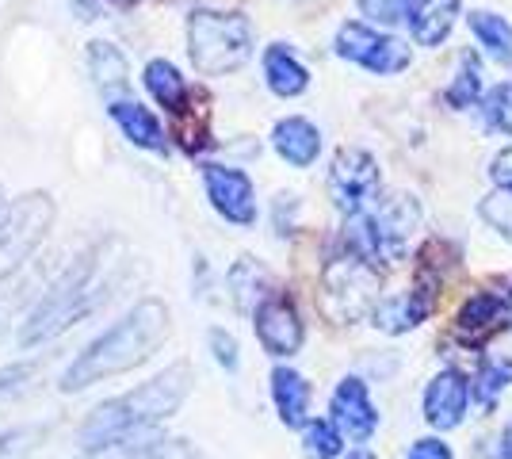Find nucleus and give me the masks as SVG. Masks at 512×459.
I'll return each instance as SVG.
<instances>
[{"label":"nucleus","mask_w":512,"mask_h":459,"mask_svg":"<svg viewBox=\"0 0 512 459\" xmlns=\"http://www.w3.org/2000/svg\"><path fill=\"white\" fill-rule=\"evenodd\" d=\"M501 459H512V425L505 429V444H501Z\"/></svg>","instance_id":"obj_37"},{"label":"nucleus","mask_w":512,"mask_h":459,"mask_svg":"<svg viewBox=\"0 0 512 459\" xmlns=\"http://www.w3.org/2000/svg\"><path fill=\"white\" fill-rule=\"evenodd\" d=\"M428 314H432V299H425L417 287L406 291V295H390L383 303L375 306V326L383 329V333H409V329H417L425 322Z\"/></svg>","instance_id":"obj_18"},{"label":"nucleus","mask_w":512,"mask_h":459,"mask_svg":"<svg viewBox=\"0 0 512 459\" xmlns=\"http://www.w3.org/2000/svg\"><path fill=\"white\" fill-rule=\"evenodd\" d=\"M337 54H341L344 62H356V66L371 69L379 77H394V73L409 69V62H413L406 43H398L394 35H383L379 27L360 20L341 23V31H337Z\"/></svg>","instance_id":"obj_8"},{"label":"nucleus","mask_w":512,"mask_h":459,"mask_svg":"<svg viewBox=\"0 0 512 459\" xmlns=\"http://www.w3.org/2000/svg\"><path fill=\"white\" fill-rule=\"evenodd\" d=\"M169 306L161 299H142L138 306H130L127 314L104 329L92 345H88L62 375V391H85L92 383H104L111 375H123L138 364H146L153 352L169 341Z\"/></svg>","instance_id":"obj_1"},{"label":"nucleus","mask_w":512,"mask_h":459,"mask_svg":"<svg viewBox=\"0 0 512 459\" xmlns=\"http://www.w3.org/2000/svg\"><path fill=\"white\" fill-rule=\"evenodd\" d=\"M379 284H383L379 280V264L363 261L360 253L348 249L341 257H333L321 272V314H329L337 326L363 322L367 314H375V306L383 303Z\"/></svg>","instance_id":"obj_5"},{"label":"nucleus","mask_w":512,"mask_h":459,"mask_svg":"<svg viewBox=\"0 0 512 459\" xmlns=\"http://www.w3.org/2000/svg\"><path fill=\"white\" fill-rule=\"evenodd\" d=\"M39 437H43L39 425H20V429L0 433V459H27L31 452H35Z\"/></svg>","instance_id":"obj_29"},{"label":"nucleus","mask_w":512,"mask_h":459,"mask_svg":"<svg viewBox=\"0 0 512 459\" xmlns=\"http://www.w3.org/2000/svg\"><path fill=\"white\" fill-rule=\"evenodd\" d=\"M344 448V433L333 421H306V452L314 459H337Z\"/></svg>","instance_id":"obj_27"},{"label":"nucleus","mask_w":512,"mask_h":459,"mask_svg":"<svg viewBox=\"0 0 512 459\" xmlns=\"http://www.w3.org/2000/svg\"><path fill=\"white\" fill-rule=\"evenodd\" d=\"M127 4H138V0H127Z\"/></svg>","instance_id":"obj_40"},{"label":"nucleus","mask_w":512,"mask_h":459,"mask_svg":"<svg viewBox=\"0 0 512 459\" xmlns=\"http://www.w3.org/2000/svg\"><path fill=\"white\" fill-rule=\"evenodd\" d=\"M264 81H268V88H272L276 96L291 100V96H302V92L310 88V73H306V66H302L287 46L272 43L264 50Z\"/></svg>","instance_id":"obj_17"},{"label":"nucleus","mask_w":512,"mask_h":459,"mask_svg":"<svg viewBox=\"0 0 512 459\" xmlns=\"http://www.w3.org/2000/svg\"><path fill=\"white\" fill-rule=\"evenodd\" d=\"M482 215L512 241V192H501V196L486 199V203H482Z\"/></svg>","instance_id":"obj_32"},{"label":"nucleus","mask_w":512,"mask_h":459,"mask_svg":"<svg viewBox=\"0 0 512 459\" xmlns=\"http://www.w3.org/2000/svg\"><path fill=\"white\" fill-rule=\"evenodd\" d=\"M344 459H375V456H371L367 448H356V452H348V456H344Z\"/></svg>","instance_id":"obj_38"},{"label":"nucleus","mask_w":512,"mask_h":459,"mask_svg":"<svg viewBox=\"0 0 512 459\" xmlns=\"http://www.w3.org/2000/svg\"><path fill=\"white\" fill-rule=\"evenodd\" d=\"M383 192V176H379V161L360 146H344L337 150L333 165H329V196L337 203L344 219L371 211V203Z\"/></svg>","instance_id":"obj_7"},{"label":"nucleus","mask_w":512,"mask_h":459,"mask_svg":"<svg viewBox=\"0 0 512 459\" xmlns=\"http://www.w3.org/2000/svg\"><path fill=\"white\" fill-rule=\"evenodd\" d=\"M153 444H157V437H153V433H138V437H123V440H111V444H96V448H88L81 459H142Z\"/></svg>","instance_id":"obj_28"},{"label":"nucleus","mask_w":512,"mask_h":459,"mask_svg":"<svg viewBox=\"0 0 512 459\" xmlns=\"http://www.w3.org/2000/svg\"><path fill=\"white\" fill-rule=\"evenodd\" d=\"M490 176H493V184H497L501 192H512V146L493 157Z\"/></svg>","instance_id":"obj_36"},{"label":"nucleus","mask_w":512,"mask_h":459,"mask_svg":"<svg viewBox=\"0 0 512 459\" xmlns=\"http://www.w3.org/2000/svg\"><path fill=\"white\" fill-rule=\"evenodd\" d=\"M142 81H146L153 100L169 111H184L188 96H192V88L180 77V69L172 66V62H165V58H153L150 66H146V77H142Z\"/></svg>","instance_id":"obj_21"},{"label":"nucleus","mask_w":512,"mask_h":459,"mask_svg":"<svg viewBox=\"0 0 512 459\" xmlns=\"http://www.w3.org/2000/svg\"><path fill=\"white\" fill-rule=\"evenodd\" d=\"M111 119L119 123V131L127 134L134 146H142V150L150 153H165V146H169V138H165V127L157 123V115H153L150 108H142L138 100H111Z\"/></svg>","instance_id":"obj_16"},{"label":"nucleus","mask_w":512,"mask_h":459,"mask_svg":"<svg viewBox=\"0 0 512 459\" xmlns=\"http://www.w3.org/2000/svg\"><path fill=\"white\" fill-rule=\"evenodd\" d=\"M478 96H482V62H478L474 50H467V54L459 58V73L451 77V85H448V104L455 111H467L478 104Z\"/></svg>","instance_id":"obj_24"},{"label":"nucleus","mask_w":512,"mask_h":459,"mask_svg":"<svg viewBox=\"0 0 512 459\" xmlns=\"http://www.w3.org/2000/svg\"><path fill=\"white\" fill-rule=\"evenodd\" d=\"M470 31L482 43V50L490 54L493 62L512 69V23L497 12H470Z\"/></svg>","instance_id":"obj_22"},{"label":"nucleus","mask_w":512,"mask_h":459,"mask_svg":"<svg viewBox=\"0 0 512 459\" xmlns=\"http://www.w3.org/2000/svg\"><path fill=\"white\" fill-rule=\"evenodd\" d=\"M409 4L413 0H360V12L371 23H383V27H394L409 16Z\"/></svg>","instance_id":"obj_30"},{"label":"nucleus","mask_w":512,"mask_h":459,"mask_svg":"<svg viewBox=\"0 0 512 459\" xmlns=\"http://www.w3.org/2000/svg\"><path fill=\"white\" fill-rule=\"evenodd\" d=\"M486 115H490L493 127H501L505 134H512V81L497 85L486 100Z\"/></svg>","instance_id":"obj_31"},{"label":"nucleus","mask_w":512,"mask_h":459,"mask_svg":"<svg viewBox=\"0 0 512 459\" xmlns=\"http://www.w3.org/2000/svg\"><path fill=\"white\" fill-rule=\"evenodd\" d=\"M329 410H333V425L348 440H367L379 429V410H375V402L367 394V383L356 379V375H344L341 383H337Z\"/></svg>","instance_id":"obj_12"},{"label":"nucleus","mask_w":512,"mask_h":459,"mask_svg":"<svg viewBox=\"0 0 512 459\" xmlns=\"http://www.w3.org/2000/svg\"><path fill=\"white\" fill-rule=\"evenodd\" d=\"M88 69H92L96 85L104 88V92H119V88H127V58L119 54V46L92 43V50H88Z\"/></svg>","instance_id":"obj_23"},{"label":"nucleus","mask_w":512,"mask_h":459,"mask_svg":"<svg viewBox=\"0 0 512 459\" xmlns=\"http://www.w3.org/2000/svg\"><path fill=\"white\" fill-rule=\"evenodd\" d=\"M100 268H104V264H100V249H92L81 261H73V268L43 295V303L27 314V322H23V329H20L23 349L54 341L58 333H65L73 322H81L88 310L104 299L107 280L100 276Z\"/></svg>","instance_id":"obj_3"},{"label":"nucleus","mask_w":512,"mask_h":459,"mask_svg":"<svg viewBox=\"0 0 512 459\" xmlns=\"http://www.w3.org/2000/svg\"><path fill=\"white\" fill-rule=\"evenodd\" d=\"M35 375H39V364H31V360L0 368V414H4L12 402H20L23 394L31 391V379H35Z\"/></svg>","instance_id":"obj_26"},{"label":"nucleus","mask_w":512,"mask_h":459,"mask_svg":"<svg viewBox=\"0 0 512 459\" xmlns=\"http://www.w3.org/2000/svg\"><path fill=\"white\" fill-rule=\"evenodd\" d=\"M406 459H455V456H451V448L444 444V440L425 437V440H417V444L409 448Z\"/></svg>","instance_id":"obj_35"},{"label":"nucleus","mask_w":512,"mask_h":459,"mask_svg":"<svg viewBox=\"0 0 512 459\" xmlns=\"http://www.w3.org/2000/svg\"><path fill=\"white\" fill-rule=\"evenodd\" d=\"M230 295L245 314H256V306L272 295V276L253 261V257H241L230 268Z\"/></svg>","instance_id":"obj_20"},{"label":"nucleus","mask_w":512,"mask_h":459,"mask_svg":"<svg viewBox=\"0 0 512 459\" xmlns=\"http://www.w3.org/2000/svg\"><path fill=\"white\" fill-rule=\"evenodd\" d=\"M512 383V360H497V356H486L482 360V368L474 375V398L482 402V406H493L497 402V394L505 391Z\"/></svg>","instance_id":"obj_25"},{"label":"nucleus","mask_w":512,"mask_h":459,"mask_svg":"<svg viewBox=\"0 0 512 459\" xmlns=\"http://www.w3.org/2000/svg\"><path fill=\"white\" fill-rule=\"evenodd\" d=\"M470 383L463 372H440L432 383H428L425 391V421L432 429H440V433H448L455 425H463V417H467V406H470Z\"/></svg>","instance_id":"obj_13"},{"label":"nucleus","mask_w":512,"mask_h":459,"mask_svg":"<svg viewBox=\"0 0 512 459\" xmlns=\"http://www.w3.org/2000/svg\"><path fill=\"white\" fill-rule=\"evenodd\" d=\"M272 398H276V410L283 425H306L310 414V383L291 368H276L272 372Z\"/></svg>","instance_id":"obj_19"},{"label":"nucleus","mask_w":512,"mask_h":459,"mask_svg":"<svg viewBox=\"0 0 512 459\" xmlns=\"http://www.w3.org/2000/svg\"><path fill=\"white\" fill-rule=\"evenodd\" d=\"M81 4H96V0H81Z\"/></svg>","instance_id":"obj_39"},{"label":"nucleus","mask_w":512,"mask_h":459,"mask_svg":"<svg viewBox=\"0 0 512 459\" xmlns=\"http://www.w3.org/2000/svg\"><path fill=\"white\" fill-rule=\"evenodd\" d=\"M142 459H203V456L195 452L192 444H184V440H157Z\"/></svg>","instance_id":"obj_34"},{"label":"nucleus","mask_w":512,"mask_h":459,"mask_svg":"<svg viewBox=\"0 0 512 459\" xmlns=\"http://www.w3.org/2000/svg\"><path fill=\"white\" fill-rule=\"evenodd\" d=\"M203 188L211 207L234 226H253L256 222V192L253 180L241 169H226V165H203Z\"/></svg>","instance_id":"obj_10"},{"label":"nucleus","mask_w":512,"mask_h":459,"mask_svg":"<svg viewBox=\"0 0 512 459\" xmlns=\"http://www.w3.org/2000/svg\"><path fill=\"white\" fill-rule=\"evenodd\" d=\"M188 391H192V368L188 364H172L161 375H153L150 383H142V387L96 406L88 414L85 429H81V444L96 448V444L150 433L157 421H165V417H172L184 406Z\"/></svg>","instance_id":"obj_2"},{"label":"nucleus","mask_w":512,"mask_h":459,"mask_svg":"<svg viewBox=\"0 0 512 459\" xmlns=\"http://www.w3.org/2000/svg\"><path fill=\"white\" fill-rule=\"evenodd\" d=\"M54 222V203L46 192H31L20 196L12 207L0 211V280L12 276V268H20L31 249L46 238Z\"/></svg>","instance_id":"obj_6"},{"label":"nucleus","mask_w":512,"mask_h":459,"mask_svg":"<svg viewBox=\"0 0 512 459\" xmlns=\"http://www.w3.org/2000/svg\"><path fill=\"white\" fill-rule=\"evenodd\" d=\"M272 146H276V153L287 161V165L306 169V165H314V161H318L321 134L310 119L291 115V119H279L276 123V131H272Z\"/></svg>","instance_id":"obj_15"},{"label":"nucleus","mask_w":512,"mask_h":459,"mask_svg":"<svg viewBox=\"0 0 512 459\" xmlns=\"http://www.w3.org/2000/svg\"><path fill=\"white\" fill-rule=\"evenodd\" d=\"M459 4L463 0H413L406 16L409 35L421 46H440L451 35V27H455Z\"/></svg>","instance_id":"obj_14"},{"label":"nucleus","mask_w":512,"mask_h":459,"mask_svg":"<svg viewBox=\"0 0 512 459\" xmlns=\"http://www.w3.org/2000/svg\"><path fill=\"white\" fill-rule=\"evenodd\" d=\"M188 54L203 77H222L249 62L253 54V23L237 12H192L188 20Z\"/></svg>","instance_id":"obj_4"},{"label":"nucleus","mask_w":512,"mask_h":459,"mask_svg":"<svg viewBox=\"0 0 512 459\" xmlns=\"http://www.w3.org/2000/svg\"><path fill=\"white\" fill-rule=\"evenodd\" d=\"M253 329H256V341L264 345L268 356H295L302 349V318L295 303L287 295L272 291L264 303L256 306L253 314Z\"/></svg>","instance_id":"obj_9"},{"label":"nucleus","mask_w":512,"mask_h":459,"mask_svg":"<svg viewBox=\"0 0 512 459\" xmlns=\"http://www.w3.org/2000/svg\"><path fill=\"white\" fill-rule=\"evenodd\" d=\"M207 341H211V352H214V360L226 368V372H234L237 368V341H234V333H226V329H211L207 333Z\"/></svg>","instance_id":"obj_33"},{"label":"nucleus","mask_w":512,"mask_h":459,"mask_svg":"<svg viewBox=\"0 0 512 459\" xmlns=\"http://www.w3.org/2000/svg\"><path fill=\"white\" fill-rule=\"evenodd\" d=\"M512 322V299L505 295H493V291H478V295H470L467 303L459 306V314H455V337L470 345V349H478V345H486L493 333H501V329Z\"/></svg>","instance_id":"obj_11"}]
</instances>
